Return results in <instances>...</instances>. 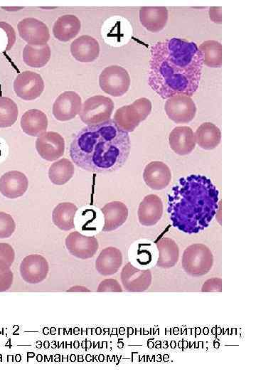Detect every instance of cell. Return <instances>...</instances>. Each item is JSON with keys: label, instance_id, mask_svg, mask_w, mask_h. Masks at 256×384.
<instances>
[{"label": "cell", "instance_id": "31", "mask_svg": "<svg viewBox=\"0 0 256 384\" xmlns=\"http://www.w3.org/2000/svg\"><path fill=\"white\" fill-rule=\"evenodd\" d=\"M74 172L73 164L69 159L63 158L50 165L48 177L53 184L60 186L68 182Z\"/></svg>", "mask_w": 256, "mask_h": 384}, {"label": "cell", "instance_id": "15", "mask_svg": "<svg viewBox=\"0 0 256 384\" xmlns=\"http://www.w3.org/2000/svg\"><path fill=\"white\" fill-rule=\"evenodd\" d=\"M121 281L124 288L128 292H143L151 283V273L149 269H139L131 262H127L121 272Z\"/></svg>", "mask_w": 256, "mask_h": 384}, {"label": "cell", "instance_id": "34", "mask_svg": "<svg viewBox=\"0 0 256 384\" xmlns=\"http://www.w3.org/2000/svg\"><path fill=\"white\" fill-rule=\"evenodd\" d=\"M151 243L139 244L137 252V261L142 267L149 266L154 260L155 252Z\"/></svg>", "mask_w": 256, "mask_h": 384}, {"label": "cell", "instance_id": "13", "mask_svg": "<svg viewBox=\"0 0 256 384\" xmlns=\"http://www.w3.org/2000/svg\"><path fill=\"white\" fill-rule=\"evenodd\" d=\"M65 244L70 255L82 260L92 257L99 247L95 237L85 235L78 231L70 233L66 237Z\"/></svg>", "mask_w": 256, "mask_h": 384}, {"label": "cell", "instance_id": "1", "mask_svg": "<svg viewBox=\"0 0 256 384\" xmlns=\"http://www.w3.org/2000/svg\"><path fill=\"white\" fill-rule=\"evenodd\" d=\"M150 52L149 87L162 99L176 95L193 96L203 65L196 43L171 38L155 42Z\"/></svg>", "mask_w": 256, "mask_h": 384}, {"label": "cell", "instance_id": "5", "mask_svg": "<svg viewBox=\"0 0 256 384\" xmlns=\"http://www.w3.org/2000/svg\"><path fill=\"white\" fill-rule=\"evenodd\" d=\"M213 263V254L210 250L203 244L191 245L183 253L182 267L191 276L199 277L207 274L212 268Z\"/></svg>", "mask_w": 256, "mask_h": 384}, {"label": "cell", "instance_id": "40", "mask_svg": "<svg viewBox=\"0 0 256 384\" xmlns=\"http://www.w3.org/2000/svg\"><path fill=\"white\" fill-rule=\"evenodd\" d=\"M209 15L213 22H215L216 16V23H221V7H211Z\"/></svg>", "mask_w": 256, "mask_h": 384}, {"label": "cell", "instance_id": "24", "mask_svg": "<svg viewBox=\"0 0 256 384\" xmlns=\"http://www.w3.org/2000/svg\"><path fill=\"white\" fill-rule=\"evenodd\" d=\"M20 124L23 132L27 135L39 137L46 132L48 121L43 112L31 109L22 115Z\"/></svg>", "mask_w": 256, "mask_h": 384}, {"label": "cell", "instance_id": "38", "mask_svg": "<svg viewBox=\"0 0 256 384\" xmlns=\"http://www.w3.org/2000/svg\"><path fill=\"white\" fill-rule=\"evenodd\" d=\"M14 275L11 269H0V292L10 289L13 284Z\"/></svg>", "mask_w": 256, "mask_h": 384}, {"label": "cell", "instance_id": "20", "mask_svg": "<svg viewBox=\"0 0 256 384\" xmlns=\"http://www.w3.org/2000/svg\"><path fill=\"white\" fill-rule=\"evenodd\" d=\"M169 144L170 148L178 155L191 154L196 146L193 129L188 126L174 127L169 134Z\"/></svg>", "mask_w": 256, "mask_h": 384}, {"label": "cell", "instance_id": "22", "mask_svg": "<svg viewBox=\"0 0 256 384\" xmlns=\"http://www.w3.org/2000/svg\"><path fill=\"white\" fill-rule=\"evenodd\" d=\"M168 9L164 6H143L139 10V21L149 31L157 33L166 25Z\"/></svg>", "mask_w": 256, "mask_h": 384}, {"label": "cell", "instance_id": "3", "mask_svg": "<svg viewBox=\"0 0 256 384\" xmlns=\"http://www.w3.org/2000/svg\"><path fill=\"white\" fill-rule=\"evenodd\" d=\"M219 191L201 174L178 179L168 195L167 211L174 227L186 233L207 228L218 208Z\"/></svg>", "mask_w": 256, "mask_h": 384}, {"label": "cell", "instance_id": "16", "mask_svg": "<svg viewBox=\"0 0 256 384\" xmlns=\"http://www.w3.org/2000/svg\"><path fill=\"white\" fill-rule=\"evenodd\" d=\"M143 178L146 186L153 190H162L169 184L171 172L163 161H153L147 164L143 171Z\"/></svg>", "mask_w": 256, "mask_h": 384}, {"label": "cell", "instance_id": "7", "mask_svg": "<svg viewBox=\"0 0 256 384\" xmlns=\"http://www.w3.org/2000/svg\"><path fill=\"white\" fill-rule=\"evenodd\" d=\"M130 82L128 71L120 65L106 67L99 76V85L102 90L113 97L124 95L128 91Z\"/></svg>", "mask_w": 256, "mask_h": 384}, {"label": "cell", "instance_id": "14", "mask_svg": "<svg viewBox=\"0 0 256 384\" xmlns=\"http://www.w3.org/2000/svg\"><path fill=\"white\" fill-rule=\"evenodd\" d=\"M36 149L42 159L53 161L64 154L65 141L58 132H46L38 137L36 141Z\"/></svg>", "mask_w": 256, "mask_h": 384}, {"label": "cell", "instance_id": "26", "mask_svg": "<svg viewBox=\"0 0 256 384\" xmlns=\"http://www.w3.org/2000/svg\"><path fill=\"white\" fill-rule=\"evenodd\" d=\"M156 265L162 268L174 267L178 260L179 250L176 242L170 238H163L156 242Z\"/></svg>", "mask_w": 256, "mask_h": 384}, {"label": "cell", "instance_id": "2", "mask_svg": "<svg viewBox=\"0 0 256 384\" xmlns=\"http://www.w3.org/2000/svg\"><path fill=\"white\" fill-rule=\"evenodd\" d=\"M128 132L113 119L82 128L75 135L69 149L74 164L83 170L111 173L122 167L130 152Z\"/></svg>", "mask_w": 256, "mask_h": 384}, {"label": "cell", "instance_id": "11", "mask_svg": "<svg viewBox=\"0 0 256 384\" xmlns=\"http://www.w3.org/2000/svg\"><path fill=\"white\" fill-rule=\"evenodd\" d=\"M22 279L28 284H38L48 275L49 265L47 260L41 255L33 254L25 257L19 267Z\"/></svg>", "mask_w": 256, "mask_h": 384}, {"label": "cell", "instance_id": "9", "mask_svg": "<svg viewBox=\"0 0 256 384\" xmlns=\"http://www.w3.org/2000/svg\"><path fill=\"white\" fill-rule=\"evenodd\" d=\"M45 84L41 75L31 70L19 73L14 81L16 95L23 100H33L43 92Z\"/></svg>", "mask_w": 256, "mask_h": 384}, {"label": "cell", "instance_id": "8", "mask_svg": "<svg viewBox=\"0 0 256 384\" xmlns=\"http://www.w3.org/2000/svg\"><path fill=\"white\" fill-rule=\"evenodd\" d=\"M164 110L168 117L175 123L185 124L195 117L196 106L191 97L176 95L166 99Z\"/></svg>", "mask_w": 256, "mask_h": 384}, {"label": "cell", "instance_id": "28", "mask_svg": "<svg viewBox=\"0 0 256 384\" xmlns=\"http://www.w3.org/2000/svg\"><path fill=\"white\" fill-rule=\"evenodd\" d=\"M77 211L78 208L74 203H60L53 210V223L59 229L68 231L75 228L74 219Z\"/></svg>", "mask_w": 256, "mask_h": 384}, {"label": "cell", "instance_id": "19", "mask_svg": "<svg viewBox=\"0 0 256 384\" xmlns=\"http://www.w3.org/2000/svg\"><path fill=\"white\" fill-rule=\"evenodd\" d=\"M100 44L93 37L83 35L75 39L70 44L73 57L81 63H90L95 60L100 54Z\"/></svg>", "mask_w": 256, "mask_h": 384}, {"label": "cell", "instance_id": "18", "mask_svg": "<svg viewBox=\"0 0 256 384\" xmlns=\"http://www.w3.org/2000/svg\"><path fill=\"white\" fill-rule=\"evenodd\" d=\"M163 203L156 194L146 195L139 205L137 215L141 225L151 226L159 222L163 215Z\"/></svg>", "mask_w": 256, "mask_h": 384}, {"label": "cell", "instance_id": "36", "mask_svg": "<svg viewBox=\"0 0 256 384\" xmlns=\"http://www.w3.org/2000/svg\"><path fill=\"white\" fill-rule=\"evenodd\" d=\"M14 259L15 252L11 245L0 242V269H9Z\"/></svg>", "mask_w": 256, "mask_h": 384}, {"label": "cell", "instance_id": "39", "mask_svg": "<svg viewBox=\"0 0 256 384\" xmlns=\"http://www.w3.org/2000/svg\"><path fill=\"white\" fill-rule=\"evenodd\" d=\"M202 292H221L222 279L220 278H212L206 281L202 287Z\"/></svg>", "mask_w": 256, "mask_h": 384}, {"label": "cell", "instance_id": "12", "mask_svg": "<svg viewBox=\"0 0 256 384\" xmlns=\"http://www.w3.org/2000/svg\"><path fill=\"white\" fill-rule=\"evenodd\" d=\"M82 100L74 91H65L55 99L53 105V114L59 121L73 119L81 111Z\"/></svg>", "mask_w": 256, "mask_h": 384}, {"label": "cell", "instance_id": "30", "mask_svg": "<svg viewBox=\"0 0 256 384\" xmlns=\"http://www.w3.org/2000/svg\"><path fill=\"white\" fill-rule=\"evenodd\" d=\"M203 60V64L210 68L222 66V45L215 40L202 42L198 47Z\"/></svg>", "mask_w": 256, "mask_h": 384}, {"label": "cell", "instance_id": "23", "mask_svg": "<svg viewBox=\"0 0 256 384\" xmlns=\"http://www.w3.org/2000/svg\"><path fill=\"white\" fill-rule=\"evenodd\" d=\"M122 264L121 251L114 247L103 249L95 260L97 271L103 276H110L118 272Z\"/></svg>", "mask_w": 256, "mask_h": 384}, {"label": "cell", "instance_id": "10", "mask_svg": "<svg viewBox=\"0 0 256 384\" xmlns=\"http://www.w3.org/2000/svg\"><path fill=\"white\" fill-rule=\"evenodd\" d=\"M20 37L31 46L46 44L50 39L48 26L36 18H25L17 25Z\"/></svg>", "mask_w": 256, "mask_h": 384}, {"label": "cell", "instance_id": "4", "mask_svg": "<svg viewBox=\"0 0 256 384\" xmlns=\"http://www.w3.org/2000/svg\"><path fill=\"white\" fill-rule=\"evenodd\" d=\"M151 108V102L148 98L140 97L130 105L118 108L113 121L122 130L131 132L150 114Z\"/></svg>", "mask_w": 256, "mask_h": 384}, {"label": "cell", "instance_id": "33", "mask_svg": "<svg viewBox=\"0 0 256 384\" xmlns=\"http://www.w3.org/2000/svg\"><path fill=\"white\" fill-rule=\"evenodd\" d=\"M16 40V32L12 26L5 21H0V53L11 50Z\"/></svg>", "mask_w": 256, "mask_h": 384}, {"label": "cell", "instance_id": "25", "mask_svg": "<svg viewBox=\"0 0 256 384\" xmlns=\"http://www.w3.org/2000/svg\"><path fill=\"white\" fill-rule=\"evenodd\" d=\"M81 23L75 15L66 14L60 16L54 23L53 33L56 39L67 42L74 38L80 32Z\"/></svg>", "mask_w": 256, "mask_h": 384}, {"label": "cell", "instance_id": "32", "mask_svg": "<svg viewBox=\"0 0 256 384\" xmlns=\"http://www.w3.org/2000/svg\"><path fill=\"white\" fill-rule=\"evenodd\" d=\"M18 108L9 97H0V128L11 127L17 120Z\"/></svg>", "mask_w": 256, "mask_h": 384}, {"label": "cell", "instance_id": "42", "mask_svg": "<svg viewBox=\"0 0 256 384\" xmlns=\"http://www.w3.org/2000/svg\"><path fill=\"white\" fill-rule=\"evenodd\" d=\"M0 154H1V150H0Z\"/></svg>", "mask_w": 256, "mask_h": 384}, {"label": "cell", "instance_id": "37", "mask_svg": "<svg viewBox=\"0 0 256 384\" xmlns=\"http://www.w3.org/2000/svg\"><path fill=\"white\" fill-rule=\"evenodd\" d=\"M97 292H121L122 289L117 280L114 279H105L98 285Z\"/></svg>", "mask_w": 256, "mask_h": 384}, {"label": "cell", "instance_id": "17", "mask_svg": "<svg viewBox=\"0 0 256 384\" xmlns=\"http://www.w3.org/2000/svg\"><path fill=\"white\" fill-rule=\"evenodd\" d=\"M28 186L26 176L18 171L6 172L0 178V192L8 198L14 199L22 196Z\"/></svg>", "mask_w": 256, "mask_h": 384}, {"label": "cell", "instance_id": "29", "mask_svg": "<svg viewBox=\"0 0 256 384\" xmlns=\"http://www.w3.org/2000/svg\"><path fill=\"white\" fill-rule=\"evenodd\" d=\"M51 51L46 43L42 46L26 44L22 52L23 62L32 68H43L50 60Z\"/></svg>", "mask_w": 256, "mask_h": 384}, {"label": "cell", "instance_id": "21", "mask_svg": "<svg viewBox=\"0 0 256 384\" xmlns=\"http://www.w3.org/2000/svg\"><path fill=\"white\" fill-rule=\"evenodd\" d=\"M100 210L104 218L102 228L103 232H110L117 229L125 223L128 217L127 206L119 201L106 203Z\"/></svg>", "mask_w": 256, "mask_h": 384}, {"label": "cell", "instance_id": "27", "mask_svg": "<svg viewBox=\"0 0 256 384\" xmlns=\"http://www.w3.org/2000/svg\"><path fill=\"white\" fill-rule=\"evenodd\" d=\"M195 141L198 145L205 149H215L220 142L221 132L220 129L211 122L201 124L194 134Z\"/></svg>", "mask_w": 256, "mask_h": 384}, {"label": "cell", "instance_id": "41", "mask_svg": "<svg viewBox=\"0 0 256 384\" xmlns=\"http://www.w3.org/2000/svg\"><path fill=\"white\" fill-rule=\"evenodd\" d=\"M67 292H89L90 290L85 287H82V286H74L73 287H70V289H68Z\"/></svg>", "mask_w": 256, "mask_h": 384}, {"label": "cell", "instance_id": "6", "mask_svg": "<svg viewBox=\"0 0 256 384\" xmlns=\"http://www.w3.org/2000/svg\"><path fill=\"white\" fill-rule=\"evenodd\" d=\"M113 110L112 99L98 95L87 98L83 102L79 115L85 124H97L110 119Z\"/></svg>", "mask_w": 256, "mask_h": 384}, {"label": "cell", "instance_id": "35", "mask_svg": "<svg viewBox=\"0 0 256 384\" xmlns=\"http://www.w3.org/2000/svg\"><path fill=\"white\" fill-rule=\"evenodd\" d=\"M16 229V223L11 215L0 212V239L11 237Z\"/></svg>", "mask_w": 256, "mask_h": 384}]
</instances>
